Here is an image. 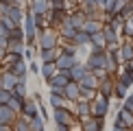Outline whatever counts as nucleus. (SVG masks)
<instances>
[{
	"mask_svg": "<svg viewBox=\"0 0 133 131\" xmlns=\"http://www.w3.org/2000/svg\"><path fill=\"white\" fill-rule=\"evenodd\" d=\"M39 68H42V66H37L35 61H29V74H37V72H39Z\"/></svg>",
	"mask_w": 133,
	"mask_h": 131,
	"instance_id": "46",
	"label": "nucleus"
},
{
	"mask_svg": "<svg viewBox=\"0 0 133 131\" xmlns=\"http://www.w3.org/2000/svg\"><path fill=\"white\" fill-rule=\"evenodd\" d=\"M24 103H26V98L24 96H20V94H15V92H13V96H11V101L7 103V105L11 107V109H15V112H22V107H24Z\"/></svg>",
	"mask_w": 133,
	"mask_h": 131,
	"instance_id": "33",
	"label": "nucleus"
},
{
	"mask_svg": "<svg viewBox=\"0 0 133 131\" xmlns=\"http://www.w3.org/2000/svg\"><path fill=\"white\" fill-rule=\"evenodd\" d=\"M7 70L18 76V81H29V61H26V59H20V61H15L13 66H9Z\"/></svg>",
	"mask_w": 133,
	"mask_h": 131,
	"instance_id": "10",
	"label": "nucleus"
},
{
	"mask_svg": "<svg viewBox=\"0 0 133 131\" xmlns=\"http://www.w3.org/2000/svg\"><path fill=\"white\" fill-rule=\"evenodd\" d=\"M68 83H70L68 72H57L50 81H48V92H50V94H63V90H65Z\"/></svg>",
	"mask_w": 133,
	"mask_h": 131,
	"instance_id": "5",
	"label": "nucleus"
},
{
	"mask_svg": "<svg viewBox=\"0 0 133 131\" xmlns=\"http://www.w3.org/2000/svg\"><path fill=\"white\" fill-rule=\"evenodd\" d=\"M127 0H107V2L103 4V18H109V15L114 13H120V9L124 7Z\"/></svg>",
	"mask_w": 133,
	"mask_h": 131,
	"instance_id": "17",
	"label": "nucleus"
},
{
	"mask_svg": "<svg viewBox=\"0 0 133 131\" xmlns=\"http://www.w3.org/2000/svg\"><path fill=\"white\" fill-rule=\"evenodd\" d=\"M35 24H37V33L44 31V29H48V20H46V15H35Z\"/></svg>",
	"mask_w": 133,
	"mask_h": 131,
	"instance_id": "42",
	"label": "nucleus"
},
{
	"mask_svg": "<svg viewBox=\"0 0 133 131\" xmlns=\"http://www.w3.org/2000/svg\"><path fill=\"white\" fill-rule=\"evenodd\" d=\"M114 92H116V76H105V79L101 81V85H98V94H103L105 98H109L111 101L114 98Z\"/></svg>",
	"mask_w": 133,
	"mask_h": 131,
	"instance_id": "12",
	"label": "nucleus"
},
{
	"mask_svg": "<svg viewBox=\"0 0 133 131\" xmlns=\"http://www.w3.org/2000/svg\"><path fill=\"white\" fill-rule=\"evenodd\" d=\"M70 18V11L65 9H50L46 13V20H48V29H59L65 20Z\"/></svg>",
	"mask_w": 133,
	"mask_h": 131,
	"instance_id": "6",
	"label": "nucleus"
},
{
	"mask_svg": "<svg viewBox=\"0 0 133 131\" xmlns=\"http://www.w3.org/2000/svg\"><path fill=\"white\" fill-rule=\"evenodd\" d=\"M120 35H122V40H131V37H133V20H127L124 24H122Z\"/></svg>",
	"mask_w": 133,
	"mask_h": 131,
	"instance_id": "35",
	"label": "nucleus"
},
{
	"mask_svg": "<svg viewBox=\"0 0 133 131\" xmlns=\"http://www.w3.org/2000/svg\"><path fill=\"white\" fill-rule=\"evenodd\" d=\"M52 120L55 125H74V122H81L79 118H76V114L72 112V105L70 107H61V109H52Z\"/></svg>",
	"mask_w": 133,
	"mask_h": 131,
	"instance_id": "4",
	"label": "nucleus"
},
{
	"mask_svg": "<svg viewBox=\"0 0 133 131\" xmlns=\"http://www.w3.org/2000/svg\"><path fill=\"white\" fill-rule=\"evenodd\" d=\"M59 53H61V46H57V48H39L37 57H39L42 63H48V61H57Z\"/></svg>",
	"mask_w": 133,
	"mask_h": 131,
	"instance_id": "18",
	"label": "nucleus"
},
{
	"mask_svg": "<svg viewBox=\"0 0 133 131\" xmlns=\"http://www.w3.org/2000/svg\"><path fill=\"white\" fill-rule=\"evenodd\" d=\"M0 4H13V0H0Z\"/></svg>",
	"mask_w": 133,
	"mask_h": 131,
	"instance_id": "53",
	"label": "nucleus"
},
{
	"mask_svg": "<svg viewBox=\"0 0 133 131\" xmlns=\"http://www.w3.org/2000/svg\"><path fill=\"white\" fill-rule=\"evenodd\" d=\"M9 40H20V42H26V35H24V29L22 26H13L9 33Z\"/></svg>",
	"mask_w": 133,
	"mask_h": 131,
	"instance_id": "36",
	"label": "nucleus"
},
{
	"mask_svg": "<svg viewBox=\"0 0 133 131\" xmlns=\"http://www.w3.org/2000/svg\"><path fill=\"white\" fill-rule=\"evenodd\" d=\"M96 94H98L96 90H87V87H81V98H83V101H87V103H92L94 98H96Z\"/></svg>",
	"mask_w": 133,
	"mask_h": 131,
	"instance_id": "39",
	"label": "nucleus"
},
{
	"mask_svg": "<svg viewBox=\"0 0 133 131\" xmlns=\"http://www.w3.org/2000/svg\"><path fill=\"white\" fill-rule=\"evenodd\" d=\"M109 109H111V101L105 98L103 94H96V98L90 103V116H94V118H107Z\"/></svg>",
	"mask_w": 133,
	"mask_h": 131,
	"instance_id": "3",
	"label": "nucleus"
},
{
	"mask_svg": "<svg viewBox=\"0 0 133 131\" xmlns=\"http://www.w3.org/2000/svg\"><path fill=\"white\" fill-rule=\"evenodd\" d=\"M81 31L90 33V35H94V33H101V31H103V20H92V18H87Z\"/></svg>",
	"mask_w": 133,
	"mask_h": 131,
	"instance_id": "28",
	"label": "nucleus"
},
{
	"mask_svg": "<svg viewBox=\"0 0 133 131\" xmlns=\"http://www.w3.org/2000/svg\"><path fill=\"white\" fill-rule=\"evenodd\" d=\"M79 85H81V87H87V90H96V92H98V85H101V81H98V76L94 74V72H87V74L79 81Z\"/></svg>",
	"mask_w": 133,
	"mask_h": 131,
	"instance_id": "26",
	"label": "nucleus"
},
{
	"mask_svg": "<svg viewBox=\"0 0 133 131\" xmlns=\"http://www.w3.org/2000/svg\"><path fill=\"white\" fill-rule=\"evenodd\" d=\"M26 11H31L33 15H46L50 11V0H31Z\"/></svg>",
	"mask_w": 133,
	"mask_h": 131,
	"instance_id": "13",
	"label": "nucleus"
},
{
	"mask_svg": "<svg viewBox=\"0 0 133 131\" xmlns=\"http://www.w3.org/2000/svg\"><path fill=\"white\" fill-rule=\"evenodd\" d=\"M72 44H74V46H85V48H90V46H92V35H90V33H85V31H76Z\"/></svg>",
	"mask_w": 133,
	"mask_h": 131,
	"instance_id": "30",
	"label": "nucleus"
},
{
	"mask_svg": "<svg viewBox=\"0 0 133 131\" xmlns=\"http://www.w3.org/2000/svg\"><path fill=\"white\" fill-rule=\"evenodd\" d=\"M13 92L20 94V96H24V98H29V85H26V81H18L15 87H13Z\"/></svg>",
	"mask_w": 133,
	"mask_h": 131,
	"instance_id": "37",
	"label": "nucleus"
},
{
	"mask_svg": "<svg viewBox=\"0 0 133 131\" xmlns=\"http://www.w3.org/2000/svg\"><path fill=\"white\" fill-rule=\"evenodd\" d=\"M55 131H72L70 125H55Z\"/></svg>",
	"mask_w": 133,
	"mask_h": 131,
	"instance_id": "47",
	"label": "nucleus"
},
{
	"mask_svg": "<svg viewBox=\"0 0 133 131\" xmlns=\"http://www.w3.org/2000/svg\"><path fill=\"white\" fill-rule=\"evenodd\" d=\"M22 116H26L29 120H35V118H42L39 116V105H37L33 98H26V103H24V107H22Z\"/></svg>",
	"mask_w": 133,
	"mask_h": 131,
	"instance_id": "15",
	"label": "nucleus"
},
{
	"mask_svg": "<svg viewBox=\"0 0 133 131\" xmlns=\"http://www.w3.org/2000/svg\"><path fill=\"white\" fill-rule=\"evenodd\" d=\"M31 131H46V127H44V118L31 120Z\"/></svg>",
	"mask_w": 133,
	"mask_h": 131,
	"instance_id": "43",
	"label": "nucleus"
},
{
	"mask_svg": "<svg viewBox=\"0 0 133 131\" xmlns=\"http://www.w3.org/2000/svg\"><path fill=\"white\" fill-rule=\"evenodd\" d=\"M13 131H31V120L20 114V116L15 118V122H13Z\"/></svg>",
	"mask_w": 133,
	"mask_h": 131,
	"instance_id": "32",
	"label": "nucleus"
},
{
	"mask_svg": "<svg viewBox=\"0 0 133 131\" xmlns=\"http://www.w3.org/2000/svg\"><path fill=\"white\" fill-rule=\"evenodd\" d=\"M114 125H118V127H124V129H131V131H133V112H129L127 107L120 105V107H118V114H116Z\"/></svg>",
	"mask_w": 133,
	"mask_h": 131,
	"instance_id": "8",
	"label": "nucleus"
},
{
	"mask_svg": "<svg viewBox=\"0 0 133 131\" xmlns=\"http://www.w3.org/2000/svg\"><path fill=\"white\" fill-rule=\"evenodd\" d=\"M20 114L15 112V109H11L9 105H2L0 107V122H7V125H13L15 118H18Z\"/></svg>",
	"mask_w": 133,
	"mask_h": 131,
	"instance_id": "24",
	"label": "nucleus"
},
{
	"mask_svg": "<svg viewBox=\"0 0 133 131\" xmlns=\"http://www.w3.org/2000/svg\"><path fill=\"white\" fill-rule=\"evenodd\" d=\"M24 13H26V9H24V7H15V4H11V7H9V13H7V18L13 22V24L22 26V22H24Z\"/></svg>",
	"mask_w": 133,
	"mask_h": 131,
	"instance_id": "22",
	"label": "nucleus"
},
{
	"mask_svg": "<svg viewBox=\"0 0 133 131\" xmlns=\"http://www.w3.org/2000/svg\"><path fill=\"white\" fill-rule=\"evenodd\" d=\"M131 42H133V37H131Z\"/></svg>",
	"mask_w": 133,
	"mask_h": 131,
	"instance_id": "55",
	"label": "nucleus"
},
{
	"mask_svg": "<svg viewBox=\"0 0 133 131\" xmlns=\"http://www.w3.org/2000/svg\"><path fill=\"white\" fill-rule=\"evenodd\" d=\"M105 2H107V0H96V4H98V7H103Z\"/></svg>",
	"mask_w": 133,
	"mask_h": 131,
	"instance_id": "54",
	"label": "nucleus"
},
{
	"mask_svg": "<svg viewBox=\"0 0 133 131\" xmlns=\"http://www.w3.org/2000/svg\"><path fill=\"white\" fill-rule=\"evenodd\" d=\"M120 57H122V66L133 59V42L131 40H122L120 42Z\"/></svg>",
	"mask_w": 133,
	"mask_h": 131,
	"instance_id": "25",
	"label": "nucleus"
},
{
	"mask_svg": "<svg viewBox=\"0 0 133 131\" xmlns=\"http://www.w3.org/2000/svg\"><path fill=\"white\" fill-rule=\"evenodd\" d=\"M63 96L68 98L70 103H76L81 98V85L76 83V81H70V83L65 85V90H63Z\"/></svg>",
	"mask_w": 133,
	"mask_h": 131,
	"instance_id": "20",
	"label": "nucleus"
},
{
	"mask_svg": "<svg viewBox=\"0 0 133 131\" xmlns=\"http://www.w3.org/2000/svg\"><path fill=\"white\" fill-rule=\"evenodd\" d=\"M103 37H105V42H107V48L109 46H120V42H122V35H120V31H116L111 29L109 24H103Z\"/></svg>",
	"mask_w": 133,
	"mask_h": 131,
	"instance_id": "9",
	"label": "nucleus"
},
{
	"mask_svg": "<svg viewBox=\"0 0 133 131\" xmlns=\"http://www.w3.org/2000/svg\"><path fill=\"white\" fill-rule=\"evenodd\" d=\"M0 131H13V125H7V122H0Z\"/></svg>",
	"mask_w": 133,
	"mask_h": 131,
	"instance_id": "50",
	"label": "nucleus"
},
{
	"mask_svg": "<svg viewBox=\"0 0 133 131\" xmlns=\"http://www.w3.org/2000/svg\"><path fill=\"white\" fill-rule=\"evenodd\" d=\"M122 68H124V70H127V72H129V74L133 76V59H131V61H127V63L122 66Z\"/></svg>",
	"mask_w": 133,
	"mask_h": 131,
	"instance_id": "48",
	"label": "nucleus"
},
{
	"mask_svg": "<svg viewBox=\"0 0 133 131\" xmlns=\"http://www.w3.org/2000/svg\"><path fill=\"white\" fill-rule=\"evenodd\" d=\"M50 9H65V11H70V0H50Z\"/></svg>",
	"mask_w": 133,
	"mask_h": 131,
	"instance_id": "40",
	"label": "nucleus"
},
{
	"mask_svg": "<svg viewBox=\"0 0 133 131\" xmlns=\"http://www.w3.org/2000/svg\"><path fill=\"white\" fill-rule=\"evenodd\" d=\"M85 20H87L85 11H81L79 7H74V9L70 11V24L74 26L76 31H81V29H83V24H85Z\"/></svg>",
	"mask_w": 133,
	"mask_h": 131,
	"instance_id": "19",
	"label": "nucleus"
},
{
	"mask_svg": "<svg viewBox=\"0 0 133 131\" xmlns=\"http://www.w3.org/2000/svg\"><path fill=\"white\" fill-rule=\"evenodd\" d=\"M87 72H90V70H87L85 61H79V63H74V66L68 70V76H70V81H76V83H79V81H81Z\"/></svg>",
	"mask_w": 133,
	"mask_h": 131,
	"instance_id": "16",
	"label": "nucleus"
},
{
	"mask_svg": "<svg viewBox=\"0 0 133 131\" xmlns=\"http://www.w3.org/2000/svg\"><path fill=\"white\" fill-rule=\"evenodd\" d=\"M39 116H42L44 120H46V118H48V109H46V107H44V105H39Z\"/></svg>",
	"mask_w": 133,
	"mask_h": 131,
	"instance_id": "51",
	"label": "nucleus"
},
{
	"mask_svg": "<svg viewBox=\"0 0 133 131\" xmlns=\"http://www.w3.org/2000/svg\"><path fill=\"white\" fill-rule=\"evenodd\" d=\"M31 98L37 103V105H42V94H39V92H33V94H31Z\"/></svg>",
	"mask_w": 133,
	"mask_h": 131,
	"instance_id": "49",
	"label": "nucleus"
},
{
	"mask_svg": "<svg viewBox=\"0 0 133 131\" xmlns=\"http://www.w3.org/2000/svg\"><path fill=\"white\" fill-rule=\"evenodd\" d=\"M29 2H31V0H29Z\"/></svg>",
	"mask_w": 133,
	"mask_h": 131,
	"instance_id": "56",
	"label": "nucleus"
},
{
	"mask_svg": "<svg viewBox=\"0 0 133 131\" xmlns=\"http://www.w3.org/2000/svg\"><path fill=\"white\" fill-rule=\"evenodd\" d=\"M48 103L52 105V109H61V107H70L72 105L63 94H50V96H48Z\"/></svg>",
	"mask_w": 133,
	"mask_h": 131,
	"instance_id": "29",
	"label": "nucleus"
},
{
	"mask_svg": "<svg viewBox=\"0 0 133 131\" xmlns=\"http://www.w3.org/2000/svg\"><path fill=\"white\" fill-rule=\"evenodd\" d=\"M57 31H59V37H61V42H72V40H74V35H76V29L70 24V18L65 20Z\"/></svg>",
	"mask_w": 133,
	"mask_h": 131,
	"instance_id": "21",
	"label": "nucleus"
},
{
	"mask_svg": "<svg viewBox=\"0 0 133 131\" xmlns=\"http://www.w3.org/2000/svg\"><path fill=\"white\" fill-rule=\"evenodd\" d=\"M85 66L90 72H98V70H107V50L103 48H90L85 57Z\"/></svg>",
	"mask_w": 133,
	"mask_h": 131,
	"instance_id": "1",
	"label": "nucleus"
},
{
	"mask_svg": "<svg viewBox=\"0 0 133 131\" xmlns=\"http://www.w3.org/2000/svg\"><path fill=\"white\" fill-rule=\"evenodd\" d=\"M57 72H59V70H57V63H55V61L42 63V68H39V74H42V79L46 81V83H48V81H50V79H52V76L57 74Z\"/></svg>",
	"mask_w": 133,
	"mask_h": 131,
	"instance_id": "27",
	"label": "nucleus"
},
{
	"mask_svg": "<svg viewBox=\"0 0 133 131\" xmlns=\"http://www.w3.org/2000/svg\"><path fill=\"white\" fill-rule=\"evenodd\" d=\"M81 131H103L105 129V118H94V116H87L81 120Z\"/></svg>",
	"mask_w": 133,
	"mask_h": 131,
	"instance_id": "11",
	"label": "nucleus"
},
{
	"mask_svg": "<svg viewBox=\"0 0 133 131\" xmlns=\"http://www.w3.org/2000/svg\"><path fill=\"white\" fill-rule=\"evenodd\" d=\"M72 112L76 114V118H79V120L87 118V116H90V103L83 101V98H79L76 103H72Z\"/></svg>",
	"mask_w": 133,
	"mask_h": 131,
	"instance_id": "23",
	"label": "nucleus"
},
{
	"mask_svg": "<svg viewBox=\"0 0 133 131\" xmlns=\"http://www.w3.org/2000/svg\"><path fill=\"white\" fill-rule=\"evenodd\" d=\"M122 107H127L129 112H133V92H131V94H127V98L122 101Z\"/></svg>",
	"mask_w": 133,
	"mask_h": 131,
	"instance_id": "45",
	"label": "nucleus"
},
{
	"mask_svg": "<svg viewBox=\"0 0 133 131\" xmlns=\"http://www.w3.org/2000/svg\"><path fill=\"white\" fill-rule=\"evenodd\" d=\"M37 46L39 48H57L61 46V37L57 29H44L37 33Z\"/></svg>",
	"mask_w": 133,
	"mask_h": 131,
	"instance_id": "2",
	"label": "nucleus"
},
{
	"mask_svg": "<svg viewBox=\"0 0 133 131\" xmlns=\"http://www.w3.org/2000/svg\"><path fill=\"white\" fill-rule=\"evenodd\" d=\"M116 83H120V85H124L127 90H129V87H133V76L127 72L124 68H120V72L116 74Z\"/></svg>",
	"mask_w": 133,
	"mask_h": 131,
	"instance_id": "31",
	"label": "nucleus"
},
{
	"mask_svg": "<svg viewBox=\"0 0 133 131\" xmlns=\"http://www.w3.org/2000/svg\"><path fill=\"white\" fill-rule=\"evenodd\" d=\"M120 15H122L124 20H133V0L131 2H124V7L120 9Z\"/></svg>",
	"mask_w": 133,
	"mask_h": 131,
	"instance_id": "38",
	"label": "nucleus"
},
{
	"mask_svg": "<svg viewBox=\"0 0 133 131\" xmlns=\"http://www.w3.org/2000/svg\"><path fill=\"white\" fill-rule=\"evenodd\" d=\"M79 61H81V59H79V55H68V53H63V50H61L55 63H57V70H59V72H68L72 66H74V63H79Z\"/></svg>",
	"mask_w": 133,
	"mask_h": 131,
	"instance_id": "7",
	"label": "nucleus"
},
{
	"mask_svg": "<svg viewBox=\"0 0 133 131\" xmlns=\"http://www.w3.org/2000/svg\"><path fill=\"white\" fill-rule=\"evenodd\" d=\"M15 83H18V76H15L13 72H9L7 68L0 70V87H2V90H11L13 92Z\"/></svg>",
	"mask_w": 133,
	"mask_h": 131,
	"instance_id": "14",
	"label": "nucleus"
},
{
	"mask_svg": "<svg viewBox=\"0 0 133 131\" xmlns=\"http://www.w3.org/2000/svg\"><path fill=\"white\" fill-rule=\"evenodd\" d=\"M24 50H26V42H20V40H9V53L24 55Z\"/></svg>",
	"mask_w": 133,
	"mask_h": 131,
	"instance_id": "34",
	"label": "nucleus"
},
{
	"mask_svg": "<svg viewBox=\"0 0 133 131\" xmlns=\"http://www.w3.org/2000/svg\"><path fill=\"white\" fill-rule=\"evenodd\" d=\"M111 131H131V129H124V127H118V125H114Z\"/></svg>",
	"mask_w": 133,
	"mask_h": 131,
	"instance_id": "52",
	"label": "nucleus"
},
{
	"mask_svg": "<svg viewBox=\"0 0 133 131\" xmlns=\"http://www.w3.org/2000/svg\"><path fill=\"white\" fill-rule=\"evenodd\" d=\"M11 96H13V92H11V90H2V87H0V107L7 105V103L11 101Z\"/></svg>",
	"mask_w": 133,
	"mask_h": 131,
	"instance_id": "41",
	"label": "nucleus"
},
{
	"mask_svg": "<svg viewBox=\"0 0 133 131\" xmlns=\"http://www.w3.org/2000/svg\"><path fill=\"white\" fill-rule=\"evenodd\" d=\"M9 50V37H4V35H0V57H2L4 53Z\"/></svg>",
	"mask_w": 133,
	"mask_h": 131,
	"instance_id": "44",
	"label": "nucleus"
}]
</instances>
